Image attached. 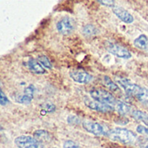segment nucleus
Returning <instances> with one entry per match:
<instances>
[{
	"instance_id": "8",
	"label": "nucleus",
	"mask_w": 148,
	"mask_h": 148,
	"mask_svg": "<svg viewBox=\"0 0 148 148\" xmlns=\"http://www.w3.org/2000/svg\"><path fill=\"white\" fill-rule=\"evenodd\" d=\"M71 79L79 84H88L92 81V76L82 70H73L70 71Z\"/></svg>"
},
{
	"instance_id": "7",
	"label": "nucleus",
	"mask_w": 148,
	"mask_h": 148,
	"mask_svg": "<svg viewBox=\"0 0 148 148\" xmlns=\"http://www.w3.org/2000/svg\"><path fill=\"white\" fill-rule=\"evenodd\" d=\"M84 102L88 108H90L93 111H96V112L106 113V112H110L113 111L112 106L106 105V104H104V103H101V102H99V101L94 100V99L92 100L89 98H86L84 99Z\"/></svg>"
},
{
	"instance_id": "13",
	"label": "nucleus",
	"mask_w": 148,
	"mask_h": 148,
	"mask_svg": "<svg viewBox=\"0 0 148 148\" xmlns=\"http://www.w3.org/2000/svg\"><path fill=\"white\" fill-rule=\"evenodd\" d=\"M34 138L39 143H50L52 140V135L45 130H37L34 132Z\"/></svg>"
},
{
	"instance_id": "17",
	"label": "nucleus",
	"mask_w": 148,
	"mask_h": 148,
	"mask_svg": "<svg viewBox=\"0 0 148 148\" xmlns=\"http://www.w3.org/2000/svg\"><path fill=\"white\" fill-rule=\"evenodd\" d=\"M132 115L135 120L143 122L145 125H148V114L145 113V112L139 111V110H134L132 111Z\"/></svg>"
},
{
	"instance_id": "15",
	"label": "nucleus",
	"mask_w": 148,
	"mask_h": 148,
	"mask_svg": "<svg viewBox=\"0 0 148 148\" xmlns=\"http://www.w3.org/2000/svg\"><path fill=\"white\" fill-rule=\"evenodd\" d=\"M133 44L137 48H138L140 50H144V51L148 50V38L144 34L138 36L134 40Z\"/></svg>"
},
{
	"instance_id": "6",
	"label": "nucleus",
	"mask_w": 148,
	"mask_h": 148,
	"mask_svg": "<svg viewBox=\"0 0 148 148\" xmlns=\"http://www.w3.org/2000/svg\"><path fill=\"white\" fill-rule=\"evenodd\" d=\"M15 144L18 148H39V142L34 138L21 135L15 138Z\"/></svg>"
},
{
	"instance_id": "5",
	"label": "nucleus",
	"mask_w": 148,
	"mask_h": 148,
	"mask_svg": "<svg viewBox=\"0 0 148 148\" xmlns=\"http://www.w3.org/2000/svg\"><path fill=\"white\" fill-rule=\"evenodd\" d=\"M119 84L121 86L122 88H124L125 93L129 96H132V97H135L137 98L138 96V94L140 93L141 90H142V87L136 85V84H133L132 83L129 79H119Z\"/></svg>"
},
{
	"instance_id": "25",
	"label": "nucleus",
	"mask_w": 148,
	"mask_h": 148,
	"mask_svg": "<svg viewBox=\"0 0 148 148\" xmlns=\"http://www.w3.org/2000/svg\"><path fill=\"white\" fill-rule=\"evenodd\" d=\"M67 121L69 124H75V125L80 123V119L76 116H69L67 118Z\"/></svg>"
},
{
	"instance_id": "2",
	"label": "nucleus",
	"mask_w": 148,
	"mask_h": 148,
	"mask_svg": "<svg viewBox=\"0 0 148 148\" xmlns=\"http://www.w3.org/2000/svg\"><path fill=\"white\" fill-rule=\"evenodd\" d=\"M90 95L94 100L109 105L113 108L119 101L112 93L103 89H92L90 91Z\"/></svg>"
},
{
	"instance_id": "21",
	"label": "nucleus",
	"mask_w": 148,
	"mask_h": 148,
	"mask_svg": "<svg viewBox=\"0 0 148 148\" xmlns=\"http://www.w3.org/2000/svg\"><path fill=\"white\" fill-rule=\"evenodd\" d=\"M137 143L139 148H148V138L140 137L137 138Z\"/></svg>"
},
{
	"instance_id": "12",
	"label": "nucleus",
	"mask_w": 148,
	"mask_h": 148,
	"mask_svg": "<svg viewBox=\"0 0 148 148\" xmlns=\"http://www.w3.org/2000/svg\"><path fill=\"white\" fill-rule=\"evenodd\" d=\"M27 66H28V69L35 73V74H38V75H41V74H45V69L42 66V64L36 59L34 58H31L28 62H27Z\"/></svg>"
},
{
	"instance_id": "14",
	"label": "nucleus",
	"mask_w": 148,
	"mask_h": 148,
	"mask_svg": "<svg viewBox=\"0 0 148 148\" xmlns=\"http://www.w3.org/2000/svg\"><path fill=\"white\" fill-rule=\"evenodd\" d=\"M103 84L105 86H106L111 92H112L113 93H120L121 91H120V88L119 87V86L114 83L110 77L108 76H104L103 77Z\"/></svg>"
},
{
	"instance_id": "22",
	"label": "nucleus",
	"mask_w": 148,
	"mask_h": 148,
	"mask_svg": "<svg viewBox=\"0 0 148 148\" xmlns=\"http://www.w3.org/2000/svg\"><path fill=\"white\" fill-rule=\"evenodd\" d=\"M63 148H79V145L72 140H66L64 143Z\"/></svg>"
},
{
	"instance_id": "20",
	"label": "nucleus",
	"mask_w": 148,
	"mask_h": 148,
	"mask_svg": "<svg viewBox=\"0 0 148 148\" xmlns=\"http://www.w3.org/2000/svg\"><path fill=\"white\" fill-rule=\"evenodd\" d=\"M10 103V100L8 97L5 95V93L3 92L1 88V84H0V105L1 106H6Z\"/></svg>"
},
{
	"instance_id": "10",
	"label": "nucleus",
	"mask_w": 148,
	"mask_h": 148,
	"mask_svg": "<svg viewBox=\"0 0 148 148\" xmlns=\"http://www.w3.org/2000/svg\"><path fill=\"white\" fill-rule=\"evenodd\" d=\"M35 92V88L32 85H30L28 87H26L24 91V94L18 95L15 97V100L18 103L24 104V105H28L32 102L33 99V95Z\"/></svg>"
},
{
	"instance_id": "19",
	"label": "nucleus",
	"mask_w": 148,
	"mask_h": 148,
	"mask_svg": "<svg viewBox=\"0 0 148 148\" xmlns=\"http://www.w3.org/2000/svg\"><path fill=\"white\" fill-rule=\"evenodd\" d=\"M38 61L42 64V66H43L44 68H46V69H51V68H52L51 62L50 59H49L46 56H45V55H40V56H38Z\"/></svg>"
},
{
	"instance_id": "18",
	"label": "nucleus",
	"mask_w": 148,
	"mask_h": 148,
	"mask_svg": "<svg viewBox=\"0 0 148 148\" xmlns=\"http://www.w3.org/2000/svg\"><path fill=\"white\" fill-rule=\"evenodd\" d=\"M82 32L86 36H93L98 33V29L93 25H86L83 27Z\"/></svg>"
},
{
	"instance_id": "11",
	"label": "nucleus",
	"mask_w": 148,
	"mask_h": 148,
	"mask_svg": "<svg viewBox=\"0 0 148 148\" xmlns=\"http://www.w3.org/2000/svg\"><path fill=\"white\" fill-rule=\"evenodd\" d=\"M112 11H113V13L121 20L123 21L124 23L125 24H131L134 21V18H133V16L129 12H127L125 9L122 8V7H119V6H115L112 8Z\"/></svg>"
},
{
	"instance_id": "3",
	"label": "nucleus",
	"mask_w": 148,
	"mask_h": 148,
	"mask_svg": "<svg viewBox=\"0 0 148 148\" xmlns=\"http://www.w3.org/2000/svg\"><path fill=\"white\" fill-rule=\"evenodd\" d=\"M105 48L106 49V51L108 52H110L111 54H112L118 58H120L127 59L132 57V54L129 51V50L126 49L125 47L119 45L118 43L106 41L105 43Z\"/></svg>"
},
{
	"instance_id": "16",
	"label": "nucleus",
	"mask_w": 148,
	"mask_h": 148,
	"mask_svg": "<svg viewBox=\"0 0 148 148\" xmlns=\"http://www.w3.org/2000/svg\"><path fill=\"white\" fill-rule=\"evenodd\" d=\"M114 109H116L117 112L122 116L127 115L132 111V108L131 106H129L124 102H121V101H118V103L114 106Z\"/></svg>"
},
{
	"instance_id": "26",
	"label": "nucleus",
	"mask_w": 148,
	"mask_h": 148,
	"mask_svg": "<svg viewBox=\"0 0 148 148\" xmlns=\"http://www.w3.org/2000/svg\"><path fill=\"white\" fill-rule=\"evenodd\" d=\"M55 109H56V107H55L54 105H52V104H45L44 106L43 111H45L46 112H52L55 111Z\"/></svg>"
},
{
	"instance_id": "28",
	"label": "nucleus",
	"mask_w": 148,
	"mask_h": 148,
	"mask_svg": "<svg viewBox=\"0 0 148 148\" xmlns=\"http://www.w3.org/2000/svg\"><path fill=\"white\" fill-rule=\"evenodd\" d=\"M51 148H57V147H51Z\"/></svg>"
},
{
	"instance_id": "9",
	"label": "nucleus",
	"mask_w": 148,
	"mask_h": 148,
	"mask_svg": "<svg viewBox=\"0 0 148 148\" xmlns=\"http://www.w3.org/2000/svg\"><path fill=\"white\" fill-rule=\"evenodd\" d=\"M57 30L62 35H69L74 29V22L71 18H64L57 23Z\"/></svg>"
},
{
	"instance_id": "23",
	"label": "nucleus",
	"mask_w": 148,
	"mask_h": 148,
	"mask_svg": "<svg viewBox=\"0 0 148 148\" xmlns=\"http://www.w3.org/2000/svg\"><path fill=\"white\" fill-rule=\"evenodd\" d=\"M137 132L140 134H143V135H148V127L146 126H144V125H138L137 126Z\"/></svg>"
},
{
	"instance_id": "24",
	"label": "nucleus",
	"mask_w": 148,
	"mask_h": 148,
	"mask_svg": "<svg viewBox=\"0 0 148 148\" xmlns=\"http://www.w3.org/2000/svg\"><path fill=\"white\" fill-rule=\"evenodd\" d=\"M99 3L105 5V6H109V7H115L116 6L114 5L115 2L112 1V0H106V1H103V0H99Z\"/></svg>"
},
{
	"instance_id": "1",
	"label": "nucleus",
	"mask_w": 148,
	"mask_h": 148,
	"mask_svg": "<svg viewBox=\"0 0 148 148\" xmlns=\"http://www.w3.org/2000/svg\"><path fill=\"white\" fill-rule=\"evenodd\" d=\"M108 137L113 141H117L125 145L133 144L137 140L136 134L133 132L125 128H114L110 130Z\"/></svg>"
},
{
	"instance_id": "4",
	"label": "nucleus",
	"mask_w": 148,
	"mask_h": 148,
	"mask_svg": "<svg viewBox=\"0 0 148 148\" xmlns=\"http://www.w3.org/2000/svg\"><path fill=\"white\" fill-rule=\"evenodd\" d=\"M82 125L86 131L96 136H108L110 132V130H108L105 125L98 122L85 120L83 121Z\"/></svg>"
},
{
	"instance_id": "27",
	"label": "nucleus",
	"mask_w": 148,
	"mask_h": 148,
	"mask_svg": "<svg viewBox=\"0 0 148 148\" xmlns=\"http://www.w3.org/2000/svg\"><path fill=\"white\" fill-rule=\"evenodd\" d=\"M2 131H3V127L0 125V132H2Z\"/></svg>"
}]
</instances>
